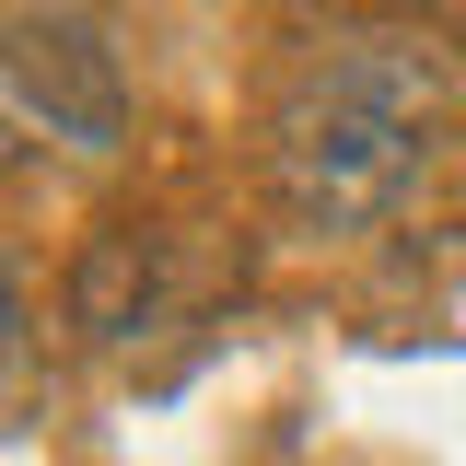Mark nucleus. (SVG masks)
I'll return each instance as SVG.
<instances>
[{"label":"nucleus","instance_id":"nucleus-3","mask_svg":"<svg viewBox=\"0 0 466 466\" xmlns=\"http://www.w3.org/2000/svg\"><path fill=\"white\" fill-rule=\"evenodd\" d=\"M152 303H164V245H152L140 222H106L82 257H70V327H82V339H106V350L140 339Z\"/></svg>","mask_w":466,"mask_h":466},{"label":"nucleus","instance_id":"nucleus-2","mask_svg":"<svg viewBox=\"0 0 466 466\" xmlns=\"http://www.w3.org/2000/svg\"><path fill=\"white\" fill-rule=\"evenodd\" d=\"M12 116L47 128L70 152H116L128 140V70L82 12H24L12 24Z\"/></svg>","mask_w":466,"mask_h":466},{"label":"nucleus","instance_id":"nucleus-1","mask_svg":"<svg viewBox=\"0 0 466 466\" xmlns=\"http://www.w3.org/2000/svg\"><path fill=\"white\" fill-rule=\"evenodd\" d=\"M443 47L408 35V24H361L327 35L280 82L268 116V187L303 233H373L397 210L420 164H431V128H443Z\"/></svg>","mask_w":466,"mask_h":466}]
</instances>
